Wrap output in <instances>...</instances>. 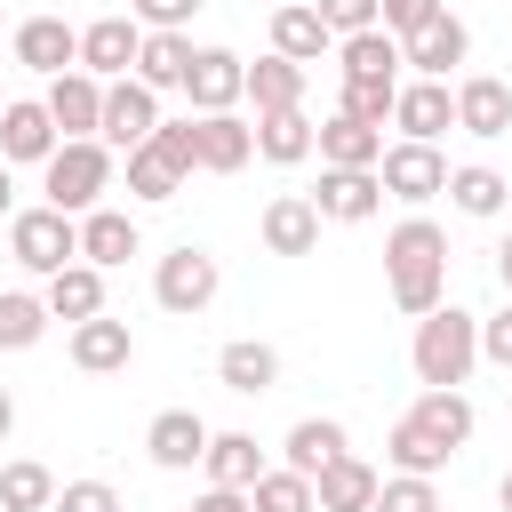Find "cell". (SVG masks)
<instances>
[{"label": "cell", "instance_id": "f907efd6", "mask_svg": "<svg viewBox=\"0 0 512 512\" xmlns=\"http://www.w3.org/2000/svg\"><path fill=\"white\" fill-rule=\"evenodd\" d=\"M8 200H16V184H8V160H0V216H8Z\"/></svg>", "mask_w": 512, "mask_h": 512}, {"label": "cell", "instance_id": "30bf717a", "mask_svg": "<svg viewBox=\"0 0 512 512\" xmlns=\"http://www.w3.org/2000/svg\"><path fill=\"white\" fill-rule=\"evenodd\" d=\"M16 64L56 80V72H72V64H80V32H72L64 16H24V24H16Z\"/></svg>", "mask_w": 512, "mask_h": 512}, {"label": "cell", "instance_id": "cb8c5ba5", "mask_svg": "<svg viewBox=\"0 0 512 512\" xmlns=\"http://www.w3.org/2000/svg\"><path fill=\"white\" fill-rule=\"evenodd\" d=\"M312 144H320V128L304 120V104H288V112H256V152H264V160L296 168V160H312Z\"/></svg>", "mask_w": 512, "mask_h": 512}, {"label": "cell", "instance_id": "bcb514c9", "mask_svg": "<svg viewBox=\"0 0 512 512\" xmlns=\"http://www.w3.org/2000/svg\"><path fill=\"white\" fill-rule=\"evenodd\" d=\"M192 8H200V0H136L144 32H184V24H192Z\"/></svg>", "mask_w": 512, "mask_h": 512}, {"label": "cell", "instance_id": "d6a6232c", "mask_svg": "<svg viewBox=\"0 0 512 512\" xmlns=\"http://www.w3.org/2000/svg\"><path fill=\"white\" fill-rule=\"evenodd\" d=\"M336 456H344V424H336V416H304V424L288 432V472L320 480V464H336Z\"/></svg>", "mask_w": 512, "mask_h": 512}, {"label": "cell", "instance_id": "7a4b0ae2", "mask_svg": "<svg viewBox=\"0 0 512 512\" xmlns=\"http://www.w3.org/2000/svg\"><path fill=\"white\" fill-rule=\"evenodd\" d=\"M408 360H416V376H424V384H440V392H448V384H464V376H472V360H480V320H472V312H456V304H432V312L416 320V352H408Z\"/></svg>", "mask_w": 512, "mask_h": 512}, {"label": "cell", "instance_id": "60d3db41", "mask_svg": "<svg viewBox=\"0 0 512 512\" xmlns=\"http://www.w3.org/2000/svg\"><path fill=\"white\" fill-rule=\"evenodd\" d=\"M368 512H440V488L424 480V472H392L384 488H376V504Z\"/></svg>", "mask_w": 512, "mask_h": 512}, {"label": "cell", "instance_id": "9c48e42d", "mask_svg": "<svg viewBox=\"0 0 512 512\" xmlns=\"http://www.w3.org/2000/svg\"><path fill=\"white\" fill-rule=\"evenodd\" d=\"M312 208L336 216V224H368V216L384 208V176H376V168H320Z\"/></svg>", "mask_w": 512, "mask_h": 512}, {"label": "cell", "instance_id": "ee69618b", "mask_svg": "<svg viewBox=\"0 0 512 512\" xmlns=\"http://www.w3.org/2000/svg\"><path fill=\"white\" fill-rule=\"evenodd\" d=\"M432 16H440V0H384V16H376V24H384V32H400V40H416Z\"/></svg>", "mask_w": 512, "mask_h": 512}, {"label": "cell", "instance_id": "e0dca14e", "mask_svg": "<svg viewBox=\"0 0 512 512\" xmlns=\"http://www.w3.org/2000/svg\"><path fill=\"white\" fill-rule=\"evenodd\" d=\"M456 128H464V136H512V88L488 80V72H472V80L456 88Z\"/></svg>", "mask_w": 512, "mask_h": 512}, {"label": "cell", "instance_id": "6da1fadb", "mask_svg": "<svg viewBox=\"0 0 512 512\" xmlns=\"http://www.w3.org/2000/svg\"><path fill=\"white\" fill-rule=\"evenodd\" d=\"M384 272H392V304L424 320V312L440 304V280H448V232H440L432 216L392 224V240H384Z\"/></svg>", "mask_w": 512, "mask_h": 512}, {"label": "cell", "instance_id": "8fae6325", "mask_svg": "<svg viewBox=\"0 0 512 512\" xmlns=\"http://www.w3.org/2000/svg\"><path fill=\"white\" fill-rule=\"evenodd\" d=\"M184 96H192L200 112H232V104L248 96V64H240L232 48H200L192 72H184Z\"/></svg>", "mask_w": 512, "mask_h": 512}, {"label": "cell", "instance_id": "74e56055", "mask_svg": "<svg viewBox=\"0 0 512 512\" xmlns=\"http://www.w3.org/2000/svg\"><path fill=\"white\" fill-rule=\"evenodd\" d=\"M504 192H512V184H504L496 168H448V200H456L464 216H496Z\"/></svg>", "mask_w": 512, "mask_h": 512}, {"label": "cell", "instance_id": "1f68e13d", "mask_svg": "<svg viewBox=\"0 0 512 512\" xmlns=\"http://www.w3.org/2000/svg\"><path fill=\"white\" fill-rule=\"evenodd\" d=\"M248 96H256V112H288V104H304V64L272 48L264 64H248Z\"/></svg>", "mask_w": 512, "mask_h": 512}, {"label": "cell", "instance_id": "681fc988", "mask_svg": "<svg viewBox=\"0 0 512 512\" xmlns=\"http://www.w3.org/2000/svg\"><path fill=\"white\" fill-rule=\"evenodd\" d=\"M496 280H504V296H512V240L496 248Z\"/></svg>", "mask_w": 512, "mask_h": 512}, {"label": "cell", "instance_id": "7402d4cb", "mask_svg": "<svg viewBox=\"0 0 512 512\" xmlns=\"http://www.w3.org/2000/svg\"><path fill=\"white\" fill-rule=\"evenodd\" d=\"M72 360H80L88 376H112V368H128V360H136V336H128V320H104V312H96V320H80V328H72Z\"/></svg>", "mask_w": 512, "mask_h": 512}, {"label": "cell", "instance_id": "3957f363", "mask_svg": "<svg viewBox=\"0 0 512 512\" xmlns=\"http://www.w3.org/2000/svg\"><path fill=\"white\" fill-rule=\"evenodd\" d=\"M104 184H112V144H104V136H64V144L48 152V208L88 216V208L104 200Z\"/></svg>", "mask_w": 512, "mask_h": 512}, {"label": "cell", "instance_id": "d590c367", "mask_svg": "<svg viewBox=\"0 0 512 512\" xmlns=\"http://www.w3.org/2000/svg\"><path fill=\"white\" fill-rule=\"evenodd\" d=\"M384 448H392V464H400V472H424V480H432V472H440V464L456 456V448H440V440H432V432H424L416 416H400Z\"/></svg>", "mask_w": 512, "mask_h": 512}, {"label": "cell", "instance_id": "603a6c76", "mask_svg": "<svg viewBox=\"0 0 512 512\" xmlns=\"http://www.w3.org/2000/svg\"><path fill=\"white\" fill-rule=\"evenodd\" d=\"M376 488H384V480H376V472H368L352 448H344L336 464H320V480H312L320 512H368V504H376Z\"/></svg>", "mask_w": 512, "mask_h": 512}, {"label": "cell", "instance_id": "5b68a950", "mask_svg": "<svg viewBox=\"0 0 512 512\" xmlns=\"http://www.w3.org/2000/svg\"><path fill=\"white\" fill-rule=\"evenodd\" d=\"M152 296H160V312H176V320H192V312H208L216 304V256L208 248H168L160 256V272H152Z\"/></svg>", "mask_w": 512, "mask_h": 512}, {"label": "cell", "instance_id": "e575fe53", "mask_svg": "<svg viewBox=\"0 0 512 512\" xmlns=\"http://www.w3.org/2000/svg\"><path fill=\"white\" fill-rule=\"evenodd\" d=\"M48 320H56V312H48V296H24V288H8V296H0V352H32Z\"/></svg>", "mask_w": 512, "mask_h": 512}, {"label": "cell", "instance_id": "8992f818", "mask_svg": "<svg viewBox=\"0 0 512 512\" xmlns=\"http://www.w3.org/2000/svg\"><path fill=\"white\" fill-rule=\"evenodd\" d=\"M376 176H384V192L392 200H408V208H424L432 192H448V160H440V144H392L384 160H376Z\"/></svg>", "mask_w": 512, "mask_h": 512}, {"label": "cell", "instance_id": "f5cc1de1", "mask_svg": "<svg viewBox=\"0 0 512 512\" xmlns=\"http://www.w3.org/2000/svg\"><path fill=\"white\" fill-rule=\"evenodd\" d=\"M496 504H504V512H512V472H504V488H496Z\"/></svg>", "mask_w": 512, "mask_h": 512}, {"label": "cell", "instance_id": "ab89813d", "mask_svg": "<svg viewBox=\"0 0 512 512\" xmlns=\"http://www.w3.org/2000/svg\"><path fill=\"white\" fill-rule=\"evenodd\" d=\"M392 104H400V80H344V104H336V112H352V120L384 128V120H392Z\"/></svg>", "mask_w": 512, "mask_h": 512}, {"label": "cell", "instance_id": "7dc6e473", "mask_svg": "<svg viewBox=\"0 0 512 512\" xmlns=\"http://www.w3.org/2000/svg\"><path fill=\"white\" fill-rule=\"evenodd\" d=\"M480 360H496V368H512V304H504L496 320H480Z\"/></svg>", "mask_w": 512, "mask_h": 512}, {"label": "cell", "instance_id": "2e32d148", "mask_svg": "<svg viewBox=\"0 0 512 512\" xmlns=\"http://www.w3.org/2000/svg\"><path fill=\"white\" fill-rule=\"evenodd\" d=\"M64 144V128L48 120V104H0V160H40Z\"/></svg>", "mask_w": 512, "mask_h": 512}, {"label": "cell", "instance_id": "484cf974", "mask_svg": "<svg viewBox=\"0 0 512 512\" xmlns=\"http://www.w3.org/2000/svg\"><path fill=\"white\" fill-rule=\"evenodd\" d=\"M216 376H224V392H248V400H256V392H272V384H280V352H272V344H256V336H240V344H224V352H216Z\"/></svg>", "mask_w": 512, "mask_h": 512}, {"label": "cell", "instance_id": "d6986e66", "mask_svg": "<svg viewBox=\"0 0 512 512\" xmlns=\"http://www.w3.org/2000/svg\"><path fill=\"white\" fill-rule=\"evenodd\" d=\"M264 248H272V256H312V248H320V208H312L304 192H280V200L264 208Z\"/></svg>", "mask_w": 512, "mask_h": 512}, {"label": "cell", "instance_id": "ffe728a7", "mask_svg": "<svg viewBox=\"0 0 512 512\" xmlns=\"http://www.w3.org/2000/svg\"><path fill=\"white\" fill-rule=\"evenodd\" d=\"M464 56H472V32H464V24L448 16V8H440V16H432V24L416 32V40H408V64H416L424 80H448V72H456Z\"/></svg>", "mask_w": 512, "mask_h": 512}, {"label": "cell", "instance_id": "816d5d0a", "mask_svg": "<svg viewBox=\"0 0 512 512\" xmlns=\"http://www.w3.org/2000/svg\"><path fill=\"white\" fill-rule=\"evenodd\" d=\"M8 424H16V400H8V392H0V440H8Z\"/></svg>", "mask_w": 512, "mask_h": 512}, {"label": "cell", "instance_id": "836d02e7", "mask_svg": "<svg viewBox=\"0 0 512 512\" xmlns=\"http://www.w3.org/2000/svg\"><path fill=\"white\" fill-rule=\"evenodd\" d=\"M56 504V472L48 464H0V512H48Z\"/></svg>", "mask_w": 512, "mask_h": 512}, {"label": "cell", "instance_id": "f1b7e54d", "mask_svg": "<svg viewBox=\"0 0 512 512\" xmlns=\"http://www.w3.org/2000/svg\"><path fill=\"white\" fill-rule=\"evenodd\" d=\"M192 40L184 32H144V48H136V80L144 88H184V72H192Z\"/></svg>", "mask_w": 512, "mask_h": 512}, {"label": "cell", "instance_id": "ac0fdd59", "mask_svg": "<svg viewBox=\"0 0 512 512\" xmlns=\"http://www.w3.org/2000/svg\"><path fill=\"white\" fill-rule=\"evenodd\" d=\"M320 168H376L384 160V128H368V120H352V112H336V120H320Z\"/></svg>", "mask_w": 512, "mask_h": 512}, {"label": "cell", "instance_id": "52a82bcc", "mask_svg": "<svg viewBox=\"0 0 512 512\" xmlns=\"http://www.w3.org/2000/svg\"><path fill=\"white\" fill-rule=\"evenodd\" d=\"M160 128V88H144V80H112L104 88V144H120V152H136L144 136Z\"/></svg>", "mask_w": 512, "mask_h": 512}, {"label": "cell", "instance_id": "5bb4252c", "mask_svg": "<svg viewBox=\"0 0 512 512\" xmlns=\"http://www.w3.org/2000/svg\"><path fill=\"white\" fill-rule=\"evenodd\" d=\"M208 440H216V432H208L192 408H160V416H152V432H144L152 464H168V472H192V464L208 456Z\"/></svg>", "mask_w": 512, "mask_h": 512}, {"label": "cell", "instance_id": "4fadbf2b", "mask_svg": "<svg viewBox=\"0 0 512 512\" xmlns=\"http://www.w3.org/2000/svg\"><path fill=\"white\" fill-rule=\"evenodd\" d=\"M136 48H144V24H128V16H96V24L80 32V72L120 80V72L136 64Z\"/></svg>", "mask_w": 512, "mask_h": 512}, {"label": "cell", "instance_id": "7bdbcfd3", "mask_svg": "<svg viewBox=\"0 0 512 512\" xmlns=\"http://www.w3.org/2000/svg\"><path fill=\"white\" fill-rule=\"evenodd\" d=\"M376 16H384V0H320V24H328L336 40H344V32H368Z\"/></svg>", "mask_w": 512, "mask_h": 512}, {"label": "cell", "instance_id": "44dd1931", "mask_svg": "<svg viewBox=\"0 0 512 512\" xmlns=\"http://www.w3.org/2000/svg\"><path fill=\"white\" fill-rule=\"evenodd\" d=\"M48 312H56V320H72V328H80V320H96V312H104V264H88V256H80V264L48 272Z\"/></svg>", "mask_w": 512, "mask_h": 512}, {"label": "cell", "instance_id": "f35d334b", "mask_svg": "<svg viewBox=\"0 0 512 512\" xmlns=\"http://www.w3.org/2000/svg\"><path fill=\"white\" fill-rule=\"evenodd\" d=\"M248 504H256V512H320L312 480H304V472H288V464H280V472H264V480L248 488Z\"/></svg>", "mask_w": 512, "mask_h": 512}, {"label": "cell", "instance_id": "d4e9b609", "mask_svg": "<svg viewBox=\"0 0 512 512\" xmlns=\"http://www.w3.org/2000/svg\"><path fill=\"white\" fill-rule=\"evenodd\" d=\"M248 152H256V128H248V120H232V112H200V168H208V176L248 168Z\"/></svg>", "mask_w": 512, "mask_h": 512}, {"label": "cell", "instance_id": "83f0119b", "mask_svg": "<svg viewBox=\"0 0 512 512\" xmlns=\"http://www.w3.org/2000/svg\"><path fill=\"white\" fill-rule=\"evenodd\" d=\"M272 48L296 56V64H320L336 48V32L320 24V8H272Z\"/></svg>", "mask_w": 512, "mask_h": 512}, {"label": "cell", "instance_id": "4316f807", "mask_svg": "<svg viewBox=\"0 0 512 512\" xmlns=\"http://www.w3.org/2000/svg\"><path fill=\"white\" fill-rule=\"evenodd\" d=\"M200 464H208V480H216V488H256V480L272 472V464H264V448H256V432H216Z\"/></svg>", "mask_w": 512, "mask_h": 512}, {"label": "cell", "instance_id": "c3c4849f", "mask_svg": "<svg viewBox=\"0 0 512 512\" xmlns=\"http://www.w3.org/2000/svg\"><path fill=\"white\" fill-rule=\"evenodd\" d=\"M192 512H256V504H248V488H216V480H208V496H200Z\"/></svg>", "mask_w": 512, "mask_h": 512}, {"label": "cell", "instance_id": "b9f144b4", "mask_svg": "<svg viewBox=\"0 0 512 512\" xmlns=\"http://www.w3.org/2000/svg\"><path fill=\"white\" fill-rule=\"evenodd\" d=\"M144 144H152V152H160V160H176V168H184V176H192V168H200V120H160V128H152V136H144Z\"/></svg>", "mask_w": 512, "mask_h": 512}, {"label": "cell", "instance_id": "277c9868", "mask_svg": "<svg viewBox=\"0 0 512 512\" xmlns=\"http://www.w3.org/2000/svg\"><path fill=\"white\" fill-rule=\"evenodd\" d=\"M8 256H16L24 272H64V264H80V216H64V208H24V216L8 224Z\"/></svg>", "mask_w": 512, "mask_h": 512}, {"label": "cell", "instance_id": "7c38bea8", "mask_svg": "<svg viewBox=\"0 0 512 512\" xmlns=\"http://www.w3.org/2000/svg\"><path fill=\"white\" fill-rule=\"evenodd\" d=\"M392 128H408L416 144H432L440 128H456V88L448 80H400V104H392Z\"/></svg>", "mask_w": 512, "mask_h": 512}, {"label": "cell", "instance_id": "f546056e", "mask_svg": "<svg viewBox=\"0 0 512 512\" xmlns=\"http://www.w3.org/2000/svg\"><path fill=\"white\" fill-rule=\"evenodd\" d=\"M80 256H88V264H128V256H136V216L88 208V216H80Z\"/></svg>", "mask_w": 512, "mask_h": 512}, {"label": "cell", "instance_id": "9a60e30c", "mask_svg": "<svg viewBox=\"0 0 512 512\" xmlns=\"http://www.w3.org/2000/svg\"><path fill=\"white\" fill-rule=\"evenodd\" d=\"M336 56H344V80H400L408 40H400V32H384V24H368V32H344V40H336Z\"/></svg>", "mask_w": 512, "mask_h": 512}, {"label": "cell", "instance_id": "4dcf8cb0", "mask_svg": "<svg viewBox=\"0 0 512 512\" xmlns=\"http://www.w3.org/2000/svg\"><path fill=\"white\" fill-rule=\"evenodd\" d=\"M408 416H416L440 448H464V440H472V400H464L456 384H448V392H440V384H424V400H416Z\"/></svg>", "mask_w": 512, "mask_h": 512}, {"label": "cell", "instance_id": "ba28073f", "mask_svg": "<svg viewBox=\"0 0 512 512\" xmlns=\"http://www.w3.org/2000/svg\"><path fill=\"white\" fill-rule=\"evenodd\" d=\"M40 104H48V120H56L64 136H96V128H104V80H96V72H80V64H72V72H56Z\"/></svg>", "mask_w": 512, "mask_h": 512}, {"label": "cell", "instance_id": "f6af8a7d", "mask_svg": "<svg viewBox=\"0 0 512 512\" xmlns=\"http://www.w3.org/2000/svg\"><path fill=\"white\" fill-rule=\"evenodd\" d=\"M48 512H120V496H112L104 480H72V488H56Z\"/></svg>", "mask_w": 512, "mask_h": 512}, {"label": "cell", "instance_id": "8d00e7d4", "mask_svg": "<svg viewBox=\"0 0 512 512\" xmlns=\"http://www.w3.org/2000/svg\"><path fill=\"white\" fill-rule=\"evenodd\" d=\"M128 192H136V200H176V192H184V168L160 160L152 144H136V152H128Z\"/></svg>", "mask_w": 512, "mask_h": 512}]
</instances>
